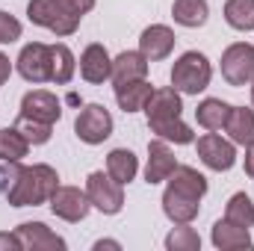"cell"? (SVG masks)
<instances>
[{
    "label": "cell",
    "mask_w": 254,
    "mask_h": 251,
    "mask_svg": "<svg viewBox=\"0 0 254 251\" xmlns=\"http://www.w3.org/2000/svg\"><path fill=\"white\" fill-rule=\"evenodd\" d=\"M204 195H207V178L192 166H178L169 175V187L163 192V213L175 225H190L201 210Z\"/></svg>",
    "instance_id": "1"
},
{
    "label": "cell",
    "mask_w": 254,
    "mask_h": 251,
    "mask_svg": "<svg viewBox=\"0 0 254 251\" xmlns=\"http://www.w3.org/2000/svg\"><path fill=\"white\" fill-rule=\"evenodd\" d=\"M181 113H184V101H181V92L175 86L154 89L148 104H145L148 127L157 139H166L175 145H190V142H195V133L181 122Z\"/></svg>",
    "instance_id": "2"
},
{
    "label": "cell",
    "mask_w": 254,
    "mask_h": 251,
    "mask_svg": "<svg viewBox=\"0 0 254 251\" xmlns=\"http://www.w3.org/2000/svg\"><path fill=\"white\" fill-rule=\"evenodd\" d=\"M57 187H60V175L51 166H45V163L21 166V175H18L15 187L6 192V201L12 207H39V204L51 201Z\"/></svg>",
    "instance_id": "3"
},
{
    "label": "cell",
    "mask_w": 254,
    "mask_h": 251,
    "mask_svg": "<svg viewBox=\"0 0 254 251\" xmlns=\"http://www.w3.org/2000/svg\"><path fill=\"white\" fill-rule=\"evenodd\" d=\"M27 18L36 27L51 30L54 36H71L80 27V15H74L63 0H30L27 3Z\"/></svg>",
    "instance_id": "4"
},
{
    "label": "cell",
    "mask_w": 254,
    "mask_h": 251,
    "mask_svg": "<svg viewBox=\"0 0 254 251\" xmlns=\"http://www.w3.org/2000/svg\"><path fill=\"white\" fill-rule=\"evenodd\" d=\"M210 77H213V65L204 54L198 51H187L175 68H172V86L184 95H198L210 86Z\"/></svg>",
    "instance_id": "5"
},
{
    "label": "cell",
    "mask_w": 254,
    "mask_h": 251,
    "mask_svg": "<svg viewBox=\"0 0 254 251\" xmlns=\"http://www.w3.org/2000/svg\"><path fill=\"white\" fill-rule=\"evenodd\" d=\"M74 133L80 142L86 145H101L104 139H110L113 133V116L104 104H86L80 113H77V122H74Z\"/></svg>",
    "instance_id": "6"
},
{
    "label": "cell",
    "mask_w": 254,
    "mask_h": 251,
    "mask_svg": "<svg viewBox=\"0 0 254 251\" xmlns=\"http://www.w3.org/2000/svg\"><path fill=\"white\" fill-rule=\"evenodd\" d=\"M86 195L92 201L95 210H101L104 216H116L122 213L125 207V192H122V184H116L110 175L104 172H92L86 178Z\"/></svg>",
    "instance_id": "7"
},
{
    "label": "cell",
    "mask_w": 254,
    "mask_h": 251,
    "mask_svg": "<svg viewBox=\"0 0 254 251\" xmlns=\"http://www.w3.org/2000/svg\"><path fill=\"white\" fill-rule=\"evenodd\" d=\"M222 77L228 80V86H249L254 80V45H231L222 54Z\"/></svg>",
    "instance_id": "8"
},
{
    "label": "cell",
    "mask_w": 254,
    "mask_h": 251,
    "mask_svg": "<svg viewBox=\"0 0 254 251\" xmlns=\"http://www.w3.org/2000/svg\"><path fill=\"white\" fill-rule=\"evenodd\" d=\"M18 74L27 83H48L51 80V45L30 42L18 54Z\"/></svg>",
    "instance_id": "9"
},
{
    "label": "cell",
    "mask_w": 254,
    "mask_h": 251,
    "mask_svg": "<svg viewBox=\"0 0 254 251\" xmlns=\"http://www.w3.org/2000/svg\"><path fill=\"white\" fill-rule=\"evenodd\" d=\"M198 157H201V163L207 166V169H213V172H228V169H234V163H237V148H234V142H228V139H222L219 133H204L201 139H198Z\"/></svg>",
    "instance_id": "10"
},
{
    "label": "cell",
    "mask_w": 254,
    "mask_h": 251,
    "mask_svg": "<svg viewBox=\"0 0 254 251\" xmlns=\"http://www.w3.org/2000/svg\"><path fill=\"white\" fill-rule=\"evenodd\" d=\"M48 204H51L54 216H60L65 222H83L89 216V210H92L89 195L77 187H57V192L51 195Z\"/></svg>",
    "instance_id": "11"
},
{
    "label": "cell",
    "mask_w": 254,
    "mask_h": 251,
    "mask_svg": "<svg viewBox=\"0 0 254 251\" xmlns=\"http://www.w3.org/2000/svg\"><path fill=\"white\" fill-rule=\"evenodd\" d=\"M24 119H33V122H45V125H57L60 116H63V104L57 101L54 92L48 89H33L21 98V113Z\"/></svg>",
    "instance_id": "12"
},
{
    "label": "cell",
    "mask_w": 254,
    "mask_h": 251,
    "mask_svg": "<svg viewBox=\"0 0 254 251\" xmlns=\"http://www.w3.org/2000/svg\"><path fill=\"white\" fill-rule=\"evenodd\" d=\"M18 240L24 251H65V240L57 237L45 222H24L18 225Z\"/></svg>",
    "instance_id": "13"
},
{
    "label": "cell",
    "mask_w": 254,
    "mask_h": 251,
    "mask_svg": "<svg viewBox=\"0 0 254 251\" xmlns=\"http://www.w3.org/2000/svg\"><path fill=\"white\" fill-rule=\"evenodd\" d=\"M175 42L178 39H175V33L166 24H151L139 36V51L145 54L148 63H160V60H166L175 51Z\"/></svg>",
    "instance_id": "14"
},
{
    "label": "cell",
    "mask_w": 254,
    "mask_h": 251,
    "mask_svg": "<svg viewBox=\"0 0 254 251\" xmlns=\"http://www.w3.org/2000/svg\"><path fill=\"white\" fill-rule=\"evenodd\" d=\"M178 169V160L172 154V148L166 145V139H154L148 142V166H145V184L154 187L160 181H169V175Z\"/></svg>",
    "instance_id": "15"
},
{
    "label": "cell",
    "mask_w": 254,
    "mask_h": 251,
    "mask_svg": "<svg viewBox=\"0 0 254 251\" xmlns=\"http://www.w3.org/2000/svg\"><path fill=\"white\" fill-rule=\"evenodd\" d=\"M80 74L86 83H107L113 77V60L104 45H89L80 57Z\"/></svg>",
    "instance_id": "16"
},
{
    "label": "cell",
    "mask_w": 254,
    "mask_h": 251,
    "mask_svg": "<svg viewBox=\"0 0 254 251\" xmlns=\"http://www.w3.org/2000/svg\"><path fill=\"white\" fill-rule=\"evenodd\" d=\"M210 240H213V246H216L219 251L252 249V234H249V228H243V225H234V222H228V219H219V222L213 225V234H210Z\"/></svg>",
    "instance_id": "17"
},
{
    "label": "cell",
    "mask_w": 254,
    "mask_h": 251,
    "mask_svg": "<svg viewBox=\"0 0 254 251\" xmlns=\"http://www.w3.org/2000/svg\"><path fill=\"white\" fill-rule=\"evenodd\" d=\"M148 77V60L142 51H125L113 60V83L122 86V83H133V80H145Z\"/></svg>",
    "instance_id": "18"
},
{
    "label": "cell",
    "mask_w": 254,
    "mask_h": 251,
    "mask_svg": "<svg viewBox=\"0 0 254 251\" xmlns=\"http://www.w3.org/2000/svg\"><path fill=\"white\" fill-rule=\"evenodd\" d=\"M225 130L231 136L234 145H254V110H246V107H231L228 113V122H225Z\"/></svg>",
    "instance_id": "19"
},
{
    "label": "cell",
    "mask_w": 254,
    "mask_h": 251,
    "mask_svg": "<svg viewBox=\"0 0 254 251\" xmlns=\"http://www.w3.org/2000/svg\"><path fill=\"white\" fill-rule=\"evenodd\" d=\"M151 92H154V86L148 80H133V83L116 86V101L125 113H139V110H145Z\"/></svg>",
    "instance_id": "20"
},
{
    "label": "cell",
    "mask_w": 254,
    "mask_h": 251,
    "mask_svg": "<svg viewBox=\"0 0 254 251\" xmlns=\"http://www.w3.org/2000/svg\"><path fill=\"white\" fill-rule=\"evenodd\" d=\"M136 172H139V160H136V154L133 151H127V148H116V151H110V157H107V175L116 181V184H130L133 178H136Z\"/></svg>",
    "instance_id": "21"
},
{
    "label": "cell",
    "mask_w": 254,
    "mask_h": 251,
    "mask_svg": "<svg viewBox=\"0 0 254 251\" xmlns=\"http://www.w3.org/2000/svg\"><path fill=\"white\" fill-rule=\"evenodd\" d=\"M228 113H231V104H225L222 98H204L195 110V119L204 130H222L228 122Z\"/></svg>",
    "instance_id": "22"
},
{
    "label": "cell",
    "mask_w": 254,
    "mask_h": 251,
    "mask_svg": "<svg viewBox=\"0 0 254 251\" xmlns=\"http://www.w3.org/2000/svg\"><path fill=\"white\" fill-rule=\"evenodd\" d=\"M207 15H210L207 0H175V6H172V18L181 27H204Z\"/></svg>",
    "instance_id": "23"
},
{
    "label": "cell",
    "mask_w": 254,
    "mask_h": 251,
    "mask_svg": "<svg viewBox=\"0 0 254 251\" xmlns=\"http://www.w3.org/2000/svg\"><path fill=\"white\" fill-rule=\"evenodd\" d=\"M74 68H77V63H74L71 48L68 45H51V83H57V86L71 83Z\"/></svg>",
    "instance_id": "24"
},
{
    "label": "cell",
    "mask_w": 254,
    "mask_h": 251,
    "mask_svg": "<svg viewBox=\"0 0 254 251\" xmlns=\"http://www.w3.org/2000/svg\"><path fill=\"white\" fill-rule=\"evenodd\" d=\"M27 151H30V142L18 127L0 130V163H18L21 157H27Z\"/></svg>",
    "instance_id": "25"
},
{
    "label": "cell",
    "mask_w": 254,
    "mask_h": 251,
    "mask_svg": "<svg viewBox=\"0 0 254 251\" xmlns=\"http://www.w3.org/2000/svg\"><path fill=\"white\" fill-rule=\"evenodd\" d=\"M225 21L240 33L254 30V0H228L225 3Z\"/></svg>",
    "instance_id": "26"
},
{
    "label": "cell",
    "mask_w": 254,
    "mask_h": 251,
    "mask_svg": "<svg viewBox=\"0 0 254 251\" xmlns=\"http://www.w3.org/2000/svg\"><path fill=\"white\" fill-rule=\"evenodd\" d=\"M225 219L234 222V225H243V228H252L254 225V201L246 192H237L231 195L228 207H225Z\"/></svg>",
    "instance_id": "27"
},
{
    "label": "cell",
    "mask_w": 254,
    "mask_h": 251,
    "mask_svg": "<svg viewBox=\"0 0 254 251\" xmlns=\"http://www.w3.org/2000/svg\"><path fill=\"white\" fill-rule=\"evenodd\" d=\"M166 249L169 251H198L201 249V237H198L195 228L181 225V228H175V231L166 237Z\"/></svg>",
    "instance_id": "28"
},
{
    "label": "cell",
    "mask_w": 254,
    "mask_h": 251,
    "mask_svg": "<svg viewBox=\"0 0 254 251\" xmlns=\"http://www.w3.org/2000/svg\"><path fill=\"white\" fill-rule=\"evenodd\" d=\"M15 127L24 133V139H27L30 145H45V142L51 139V133H54V125H45V122H33V119H24V116H18Z\"/></svg>",
    "instance_id": "29"
},
{
    "label": "cell",
    "mask_w": 254,
    "mask_h": 251,
    "mask_svg": "<svg viewBox=\"0 0 254 251\" xmlns=\"http://www.w3.org/2000/svg\"><path fill=\"white\" fill-rule=\"evenodd\" d=\"M21 39V21L0 9V45H12Z\"/></svg>",
    "instance_id": "30"
},
{
    "label": "cell",
    "mask_w": 254,
    "mask_h": 251,
    "mask_svg": "<svg viewBox=\"0 0 254 251\" xmlns=\"http://www.w3.org/2000/svg\"><path fill=\"white\" fill-rule=\"evenodd\" d=\"M18 175H21V166H18V163H3V166H0V195H3V198H6L9 189L15 187Z\"/></svg>",
    "instance_id": "31"
},
{
    "label": "cell",
    "mask_w": 254,
    "mask_h": 251,
    "mask_svg": "<svg viewBox=\"0 0 254 251\" xmlns=\"http://www.w3.org/2000/svg\"><path fill=\"white\" fill-rule=\"evenodd\" d=\"M63 3L74 12V15H80V18H83L86 12H92V9H95V0H63Z\"/></svg>",
    "instance_id": "32"
},
{
    "label": "cell",
    "mask_w": 254,
    "mask_h": 251,
    "mask_svg": "<svg viewBox=\"0 0 254 251\" xmlns=\"http://www.w3.org/2000/svg\"><path fill=\"white\" fill-rule=\"evenodd\" d=\"M0 249H6V251H24V246H21L18 234H0Z\"/></svg>",
    "instance_id": "33"
},
{
    "label": "cell",
    "mask_w": 254,
    "mask_h": 251,
    "mask_svg": "<svg viewBox=\"0 0 254 251\" xmlns=\"http://www.w3.org/2000/svg\"><path fill=\"white\" fill-rule=\"evenodd\" d=\"M9 74H12V63H9V57H6V54H0V86L9 80Z\"/></svg>",
    "instance_id": "34"
},
{
    "label": "cell",
    "mask_w": 254,
    "mask_h": 251,
    "mask_svg": "<svg viewBox=\"0 0 254 251\" xmlns=\"http://www.w3.org/2000/svg\"><path fill=\"white\" fill-rule=\"evenodd\" d=\"M246 175L254 181V145L246 148Z\"/></svg>",
    "instance_id": "35"
},
{
    "label": "cell",
    "mask_w": 254,
    "mask_h": 251,
    "mask_svg": "<svg viewBox=\"0 0 254 251\" xmlns=\"http://www.w3.org/2000/svg\"><path fill=\"white\" fill-rule=\"evenodd\" d=\"M95 249H98V251H104V249H119V243H110V240L104 243V240H101V243H95Z\"/></svg>",
    "instance_id": "36"
},
{
    "label": "cell",
    "mask_w": 254,
    "mask_h": 251,
    "mask_svg": "<svg viewBox=\"0 0 254 251\" xmlns=\"http://www.w3.org/2000/svg\"><path fill=\"white\" fill-rule=\"evenodd\" d=\"M252 104H254V80H252Z\"/></svg>",
    "instance_id": "37"
}]
</instances>
